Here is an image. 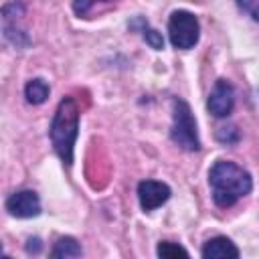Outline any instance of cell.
Listing matches in <instances>:
<instances>
[{
    "mask_svg": "<svg viewBox=\"0 0 259 259\" xmlns=\"http://www.w3.org/2000/svg\"><path fill=\"white\" fill-rule=\"evenodd\" d=\"M239 134H237V127L231 125V127H221L219 130V140L221 142H237Z\"/></svg>",
    "mask_w": 259,
    "mask_h": 259,
    "instance_id": "obj_14",
    "label": "cell"
},
{
    "mask_svg": "<svg viewBox=\"0 0 259 259\" xmlns=\"http://www.w3.org/2000/svg\"><path fill=\"white\" fill-rule=\"evenodd\" d=\"M239 8L241 10H245L255 22H259V0H243V2H239Z\"/></svg>",
    "mask_w": 259,
    "mask_h": 259,
    "instance_id": "obj_13",
    "label": "cell"
},
{
    "mask_svg": "<svg viewBox=\"0 0 259 259\" xmlns=\"http://www.w3.org/2000/svg\"><path fill=\"white\" fill-rule=\"evenodd\" d=\"M138 198L144 210H154L170 198V188L158 180H144L138 184Z\"/></svg>",
    "mask_w": 259,
    "mask_h": 259,
    "instance_id": "obj_7",
    "label": "cell"
},
{
    "mask_svg": "<svg viewBox=\"0 0 259 259\" xmlns=\"http://www.w3.org/2000/svg\"><path fill=\"white\" fill-rule=\"evenodd\" d=\"M202 259H239V249L227 237H212L202 247Z\"/></svg>",
    "mask_w": 259,
    "mask_h": 259,
    "instance_id": "obj_8",
    "label": "cell"
},
{
    "mask_svg": "<svg viewBox=\"0 0 259 259\" xmlns=\"http://www.w3.org/2000/svg\"><path fill=\"white\" fill-rule=\"evenodd\" d=\"M81 255V245L73 237H61L51 253V259H75Z\"/></svg>",
    "mask_w": 259,
    "mask_h": 259,
    "instance_id": "obj_9",
    "label": "cell"
},
{
    "mask_svg": "<svg viewBox=\"0 0 259 259\" xmlns=\"http://www.w3.org/2000/svg\"><path fill=\"white\" fill-rule=\"evenodd\" d=\"M6 210L18 219H30V217H36L40 212V200H38L36 192L20 190V192H14L8 196Z\"/></svg>",
    "mask_w": 259,
    "mask_h": 259,
    "instance_id": "obj_6",
    "label": "cell"
},
{
    "mask_svg": "<svg viewBox=\"0 0 259 259\" xmlns=\"http://www.w3.org/2000/svg\"><path fill=\"white\" fill-rule=\"evenodd\" d=\"M77 134H79V107H77L75 99L65 97L59 103L53 123H51L53 146L65 164L73 162V146H75Z\"/></svg>",
    "mask_w": 259,
    "mask_h": 259,
    "instance_id": "obj_2",
    "label": "cell"
},
{
    "mask_svg": "<svg viewBox=\"0 0 259 259\" xmlns=\"http://www.w3.org/2000/svg\"><path fill=\"white\" fill-rule=\"evenodd\" d=\"M2 259H10V257H8V255H4V257H2Z\"/></svg>",
    "mask_w": 259,
    "mask_h": 259,
    "instance_id": "obj_17",
    "label": "cell"
},
{
    "mask_svg": "<svg viewBox=\"0 0 259 259\" xmlns=\"http://www.w3.org/2000/svg\"><path fill=\"white\" fill-rule=\"evenodd\" d=\"M142 34H144V38L148 40V45H150L152 49H156V51L164 49V38H162V34H160L158 30L150 28L148 24H144V28H142Z\"/></svg>",
    "mask_w": 259,
    "mask_h": 259,
    "instance_id": "obj_12",
    "label": "cell"
},
{
    "mask_svg": "<svg viewBox=\"0 0 259 259\" xmlns=\"http://www.w3.org/2000/svg\"><path fill=\"white\" fill-rule=\"evenodd\" d=\"M170 136H172V142L176 146H180L182 150L194 152V150L200 148V140H198L194 115H192L188 103L182 101V99H176L174 101V117H172Z\"/></svg>",
    "mask_w": 259,
    "mask_h": 259,
    "instance_id": "obj_3",
    "label": "cell"
},
{
    "mask_svg": "<svg viewBox=\"0 0 259 259\" xmlns=\"http://www.w3.org/2000/svg\"><path fill=\"white\" fill-rule=\"evenodd\" d=\"M208 111L214 115V117H227L235 105V91H233V85L225 79H219L208 95Z\"/></svg>",
    "mask_w": 259,
    "mask_h": 259,
    "instance_id": "obj_5",
    "label": "cell"
},
{
    "mask_svg": "<svg viewBox=\"0 0 259 259\" xmlns=\"http://www.w3.org/2000/svg\"><path fill=\"white\" fill-rule=\"evenodd\" d=\"M158 257L160 259H190L186 249L172 241H160L158 243Z\"/></svg>",
    "mask_w": 259,
    "mask_h": 259,
    "instance_id": "obj_11",
    "label": "cell"
},
{
    "mask_svg": "<svg viewBox=\"0 0 259 259\" xmlns=\"http://www.w3.org/2000/svg\"><path fill=\"white\" fill-rule=\"evenodd\" d=\"M168 32H170V42L176 49L186 51V49H192L198 42L200 26H198V20H196L194 14H190L186 10H176L170 16Z\"/></svg>",
    "mask_w": 259,
    "mask_h": 259,
    "instance_id": "obj_4",
    "label": "cell"
},
{
    "mask_svg": "<svg viewBox=\"0 0 259 259\" xmlns=\"http://www.w3.org/2000/svg\"><path fill=\"white\" fill-rule=\"evenodd\" d=\"M73 8H75V12L83 14L85 10H89V8H91V4H89V2H75V4H73Z\"/></svg>",
    "mask_w": 259,
    "mask_h": 259,
    "instance_id": "obj_15",
    "label": "cell"
},
{
    "mask_svg": "<svg viewBox=\"0 0 259 259\" xmlns=\"http://www.w3.org/2000/svg\"><path fill=\"white\" fill-rule=\"evenodd\" d=\"M208 184L212 188V198L219 206H233L239 198L251 192V176L247 170L233 162L219 160L208 172Z\"/></svg>",
    "mask_w": 259,
    "mask_h": 259,
    "instance_id": "obj_1",
    "label": "cell"
},
{
    "mask_svg": "<svg viewBox=\"0 0 259 259\" xmlns=\"http://www.w3.org/2000/svg\"><path fill=\"white\" fill-rule=\"evenodd\" d=\"M38 249H40V241H38V239H30L28 245H26V251H34V253H36Z\"/></svg>",
    "mask_w": 259,
    "mask_h": 259,
    "instance_id": "obj_16",
    "label": "cell"
},
{
    "mask_svg": "<svg viewBox=\"0 0 259 259\" xmlns=\"http://www.w3.org/2000/svg\"><path fill=\"white\" fill-rule=\"evenodd\" d=\"M24 95H26V101H28V103L38 105V103H42V101L49 97V85H47L42 79H32V81L26 83Z\"/></svg>",
    "mask_w": 259,
    "mask_h": 259,
    "instance_id": "obj_10",
    "label": "cell"
}]
</instances>
